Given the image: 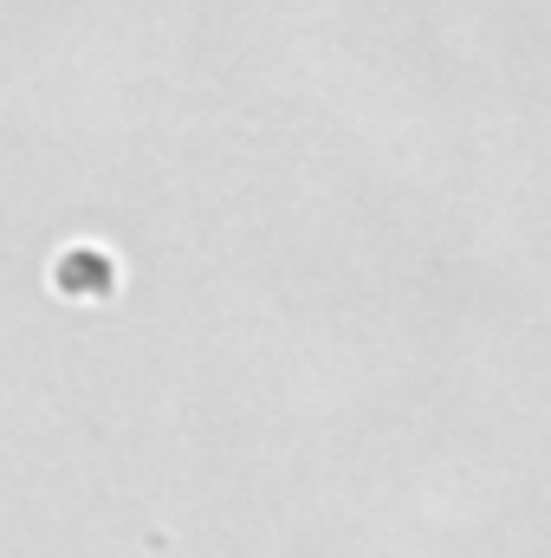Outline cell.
<instances>
[{
	"label": "cell",
	"instance_id": "obj_1",
	"mask_svg": "<svg viewBox=\"0 0 551 558\" xmlns=\"http://www.w3.org/2000/svg\"><path fill=\"white\" fill-rule=\"evenodd\" d=\"M59 279L78 292V286H91V292H105L111 286V260L98 254V247H65V260H59Z\"/></svg>",
	"mask_w": 551,
	"mask_h": 558
}]
</instances>
